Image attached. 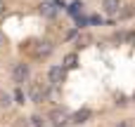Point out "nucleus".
<instances>
[{
	"label": "nucleus",
	"mask_w": 135,
	"mask_h": 127,
	"mask_svg": "<svg viewBox=\"0 0 135 127\" xmlns=\"http://www.w3.org/2000/svg\"><path fill=\"white\" fill-rule=\"evenodd\" d=\"M14 99H17L19 104H24V92H21V90H17V92H14Z\"/></svg>",
	"instance_id": "ddd939ff"
},
{
	"label": "nucleus",
	"mask_w": 135,
	"mask_h": 127,
	"mask_svg": "<svg viewBox=\"0 0 135 127\" xmlns=\"http://www.w3.org/2000/svg\"><path fill=\"white\" fill-rule=\"evenodd\" d=\"M64 75H66V68H64V66H52V68L47 71V80H50V85H59V82H64Z\"/></svg>",
	"instance_id": "20e7f679"
},
{
	"label": "nucleus",
	"mask_w": 135,
	"mask_h": 127,
	"mask_svg": "<svg viewBox=\"0 0 135 127\" xmlns=\"http://www.w3.org/2000/svg\"><path fill=\"white\" fill-rule=\"evenodd\" d=\"M88 42H90V38H88V35H78V47H85Z\"/></svg>",
	"instance_id": "9b49d317"
},
{
	"label": "nucleus",
	"mask_w": 135,
	"mask_h": 127,
	"mask_svg": "<svg viewBox=\"0 0 135 127\" xmlns=\"http://www.w3.org/2000/svg\"><path fill=\"white\" fill-rule=\"evenodd\" d=\"M133 101H135V92H133Z\"/></svg>",
	"instance_id": "a211bd4d"
},
{
	"label": "nucleus",
	"mask_w": 135,
	"mask_h": 127,
	"mask_svg": "<svg viewBox=\"0 0 135 127\" xmlns=\"http://www.w3.org/2000/svg\"><path fill=\"white\" fill-rule=\"evenodd\" d=\"M81 7H83V2H74L69 12H71V14H78V9H81Z\"/></svg>",
	"instance_id": "f8f14e48"
},
{
	"label": "nucleus",
	"mask_w": 135,
	"mask_h": 127,
	"mask_svg": "<svg viewBox=\"0 0 135 127\" xmlns=\"http://www.w3.org/2000/svg\"><path fill=\"white\" fill-rule=\"evenodd\" d=\"M93 118V113L88 111V108H81V111H76L74 115H71V123H76V125H83V123H88Z\"/></svg>",
	"instance_id": "6e6552de"
},
{
	"label": "nucleus",
	"mask_w": 135,
	"mask_h": 127,
	"mask_svg": "<svg viewBox=\"0 0 135 127\" xmlns=\"http://www.w3.org/2000/svg\"><path fill=\"white\" fill-rule=\"evenodd\" d=\"M57 7H59V5H55V2H40V5H38V9H40V14H43L45 19H55V16H57Z\"/></svg>",
	"instance_id": "423d86ee"
},
{
	"label": "nucleus",
	"mask_w": 135,
	"mask_h": 127,
	"mask_svg": "<svg viewBox=\"0 0 135 127\" xmlns=\"http://www.w3.org/2000/svg\"><path fill=\"white\" fill-rule=\"evenodd\" d=\"M31 52H33V57H36V59L50 57V54H52V42H50V40H38V42H33Z\"/></svg>",
	"instance_id": "f257e3e1"
},
{
	"label": "nucleus",
	"mask_w": 135,
	"mask_h": 127,
	"mask_svg": "<svg viewBox=\"0 0 135 127\" xmlns=\"http://www.w3.org/2000/svg\"><path fill=\"white\" fill-rule=\"evenodd\" d=\"M102 9H104V14L116 16V14L121 12V0H104V2H102Z\"/></svg>",
	"instance_id": "0eeeda50"
},
{
	"label": "nucleus",
	"mask_w": 135,
	"mask_h": 127,
	"mask_svg": "<svg viewBox=\"0 0 135 127\" xmlns=\"http://www.w3.org/2000/svg\"><path fill=\"white\" fill-rule=\"evenodd\" d=\"M116 127H133V123H128V120H123V123H119Z\"/></svg>",
	"instance_id": "2eb2a0df"
},
{
	"label": "nucleus",
	"mask_w": 135,
	"mask_h": 127,
	"mask_svg": "<svg viewBox=\"0 0 135 127\" xmlns=\"http://www.w3.org/2000/svg\"><path fill=\"white\" fill-rule=\"evenodd\" d=\"M33 125H36V127H45V125H43V120H40L38 115H33Z\"/></svg>",
	"instance_id": "4468645a"
},
{
	"label": "nucleus",
	"mask_w": 135,
	"mask_h": 127,
	"mask_svg": "<svg viewBox=\"0 0 135 127\" xmlns=\"http://www.w3.org/2000/svg\"><path fill=\"white\" fill-rule=\"evenodd\" d=\"M47 87L43 85V82H33L31 85V101H36V104H43L45 99H47Z\"/></svg>",
	"instance_id": "7ed1b4c3"
},
{
	"label": "nucleus",
	"mask_w": 135,
	"mask_h": 127,
	"mask_svg": "<svg viewBox=\"0 0 135 127\" xmlns=\"http://www.w3.org/2000/svg\"><path fill=\"white\" fill-rule=\"evenodd\" d=\"M76 64H78V59H76V54H66L64 57V68H76Z\"/></svg>",
	"instance_id": "1a4fd4ad"
},
{
	"label": "nucleus",
	"mask_w": 135,
	"mask_h": 127,
	"mask_svg": "<svg viewBox=\"0 0 135 127\" xmlns=\"http://www.w3.org/2000/svg\"><path fill=\"white\" fill-rule=\"evenodd\" d=\"M5 14V0H0V16Z\"/></svg>",
	"instance_id": "dca6fc26"
},
{
	"label": "nucleus",
	"mask_w": 135,
	"mask_h": 127,
	"mask_svg": "<svg viewBox=\"0 0 135 127\" xmlns=\"http://www.w3.org/2000/svg\"><path fill=\"white\" fill-rule=\"evenodd\" d=\"M50 123L55 127H64L66 123H69V113L64 111V108H55L52 113H50Z\"/></svg>",
	"instance_id": "39448f33"
},
{
	"label": "nucleus",
	"mask_w": 135,
	"mask_h": 127,
	"mask_svg": "<svg viewBox=\"0 0 135 127\" xmlns=\"http://www.w3.org/2000/svg\"><path fill=\"white\" fill-rule=\"evenodd\" d=\"M0 47H2V33H0Z\"/></svg>",
	"instance_id": "f3484780"
},
{
	"label": "nucleus",
	"mask_w": 135,
	"mask_h": 127,
	"mask_svg": "<svg viewBox=\"0 0 135 127\" xmlns=\"http://www.w3.org/2000/svg\"><path fill=\"white\" fill-rule=\"evenodd\" d=\"M28 75H31V68H28V64H17L14 68H12V80L17 82V85H21V82H26L28 80Z\"/></svg>",
	"instance_id": "f03ea898"
},
{
	"label": "nucleus",
	"mask_w": 135,
	"mask_h": 127,
	"mask_svg": "<svg viewBox=\"0 0 135 127\" xmlns=\"http://www.w3.org/2000/svg\"><path fill=\"white\" fill-rule=\"evenodd\" d=\"M9 104H12V97H9L7 92H2V90H0V108H7Z\"/></svg>",
	"instance_id": "9d476101"
}]
</instances>
